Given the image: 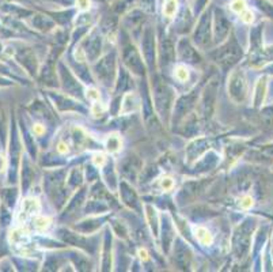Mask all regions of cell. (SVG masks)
Masks as SVG:
<instances>
[{
	"instance_id": "obj_1",
	"label": "cell",
	"mask_w": 273,
	"mask_h": 272,
	"mask_svg": "<svg viewBox=\"0 0 273 272\" xmlns=\"http://www.w3.org/2000/svg\"><path fill=\"white\" fill-rule=\"evenodd\" d=\"M152 102H154L159 116L167 121L170 117L171 109L174 107V90L171 89L161 77L154 78Z\"/></svg>"
},
{
	"instance_id": "obj_2",
	"label": "cell",
	"mask_w": 273,
	"mask_h": 272,
	"mask_svg": "<svg viewBox=\"0 0 273 272\" xmlns=\"http://www.w3.org/2000/svg\"><path fill=\"white\" fill-rule=\"evenodd\" d=\"M242 55H244L242 48L238 44L237 39L232 36V37L227 40L226 43L223 44L222 47L212 52L211 57H212L215 63L218 64L219 67L227 71L228 68L235 65L239 60L242 59Z\"/></svg>"
},
{
	"instance_id": "obj_3",
	"label": "cell",
	"mask_w": 273,
	"mask_h": 272,
	"mask_svg": "<svg viewBox=\"0 0 273 272\" xmlns=\"http://www.w3.org/2000/svg\"><path fill=\"white\" fill-rule=\"evenodd\" d=\"M253 230H254V222L252 219L245 221L242 225H239L234 230V234L231 238V248L237 259H245L248 256L250 245H252Z\"/></svg>"
},
{
	"instance_id": "obj_4",
	"label": "cell",
	"mask_w": 273,
	"mask_h": 272,
	"mask_svg": "<svg viewBox=\"0 0 273 272\" xmlns=\"http://www.w3.org/2000/svg\"><path fill=\"white\" fill-rule=\"evenodd\" d=\"M115 70H117V57L114 52H110L97 60L93 68L95 78L106 87H110L115 83Z\"/></svg>"
},
{
	"instance_id": "obj_5",
	"label": "cell",
	"mask_w": 273,
	"mask_h": 272,
	"mask_svg": "<svg viewBox=\"0 0 273 272\" xmlns=\"http://www.w3.org/2000/svg\"><path fill=\"white\" fill-rule=\"evenodd\" d=\"M141 52L144 56L147 67L151 71H155V67H157V36H155V29L151 25H147L143 30Z\"/></svg>"
},
{
	"instance_id": "obj_6",
	"label": "cell",
	"mask_w": 273,
	"mask_h": 272,
	"mask_svg": "<svg viewBox=\"0 0 273 272\" xmlns=\"http://www.w3.org/2000/svg\"><path fill=\"white\" fill-rule=\"evenodd\" d=\"M123 63L135 75L143 77L145 74V67L140 52L129 41H125L123 44Z\"/></svg>"
},
{
	"instance_id": "obj_7",
	"label": "cell",
	"mask_w": 273,
	"mask_h": 272,
	"mask_svg": "<svg viewBox=\"0 0 273 272\" xmlns=\"http://www.w3.org/2000/svg\"><path fill=\"white\" fill-rule=\"evenodd\" d=\"M64 176L65 172H53V173H49L45 180L47 192L59 207L64 204L65 196H67L64 188Z\"/></svg>"
},
{
	"instance_id": "obj_8",
	"label": "cell",
	"mask_w": 273,
	"mask_h": 272,
	"mask_svg": "<svg viewBox=\"0 0 273 272\" xmlns=\"http://www.w3.org/2000/svg\"><path fill=\"white\" fill-rule=\"evenodd\" d=\"M227 90H228V95L234 102L241 104L245 101V98L248 95V83H246V78L242 70H235L231 73Z\"/></svg>"
},
{
	"instance_id": "obj_9",
	"label": "cell",
	"mask_w": 273,
	"mask_h": 272,
	"mask_svg": "<svg viewBox=\"0 0 273 272\" xmlns=\"http://www.w3.org/2000/svg\"><path fill=\"white\" fill-rule=\"evenodd\" d=\"M216 94H218V81H211L204 89V91H203L200 101L201 115L204 116L205 119H209L214 113L215 104H216Z\"/></svg>"
},
{
	"instance_id": "obj_10",
	"label": "cell",
	"mask_w": 273,
	"mask_h": 272,
	"mask_svg": "<svg viewBox=\"0 0 273 272\" xmlns=\"http://www.w3.org/2000/svg\"><path fill=\"white\" fill-rule=\"evenodd\" d=\"M82 49L85 52L86 60L89 61H97L99 59L101 51H102V39L99 36L98 30H93L89 37L82 43Z\"/></svg>"
},
{
	"instance_id": "obj_11",
	"label": "cell",
	"mask_w": 273,
	"mask_h": 272,
	"mask_svg": "<svg viewBox=\"0 0 273 272\" xmlns=\"http://www.w3.org/2000/svg\"><path fill=\"white\" fill-rule=\"evenodd\" d=\"M193 41L197 47L207 48L211 43V14L204 13L193 33Z\"/></svg>"
},
{
	"instance_id": "obj_12",
	"label": "cell",
	"mask_w": 273,
	"mask_h": 272,
	"mask_svg": "<svg viewBox=\"0 0 273 272\" xmlns=\"http://www.w3.org/2000/svg\"><path fill=\"white\" fill-rule=\"evenodd\" d=\"M57 70H59L57 73H59L60 81H61V85H63V89H64L65 93L75 95V97H82V94H83L82 85L75 79V77L71 74L68 68L65 67L63 63H59Z\"/></svg>"
},
{
	"instance_id": "obj_13",
	"label": "cell",
	"mask_w": 273,
	"mask_h": 272,
	"mask_svg": "<svg viewBox=\"0 0 273 272\" xmlns=\"http://www.w3.org/2000/svg\"><path fill=\"white\" fill-rule=\"evenodd\" d=\"M197 91H192L188 95H182L178 101L174 104V115H173V120L175 123H178L182 119H185L186 116L190 113L193 108L196 107L197 102Z\"/></svg>"
},
{
	"instance_id": "obj_14",
	"label": "cell",
	"mask_w": 273,
	"mask_h": 272,
	"mask_svg": "<svg viewBox=\"0 0 273 272\" xmlns=\"http://www.w3.org/2000/svg\"><path fill=\"white\" fill-rule=\"evenodd\" d=\"M159 63L163 68L169 67L170 64L174 63L175 59V47L166 34L161 31L159 34Z\"/></svg>"
},
{
	"instance_id": "obj_15",
	"label": "cell",
	"mask_w": 273,
	"mask_h": 272,
	"mask_svg": "<svg viewBox=\"0 0 273 272\" xmlns=\"http://www.w3.org/2000/svg\"><path fill=\"white\" fill-rule=\"evenodd\" d=\"M230 29L231 25L228 19L226 18V15L223 14V11L220 10H216L215 11V17H214V39L215 43H223L226 41L228 34H230Z\"/></svg>"
},
{
	"instance_id": "obj_16",
	"label": "cell",
	"mask_w": 273,
	"mask_h": 272,
	"mask_svg": "<svg viewBox=\"0 0 273 272\" xmlns=\"http://www.w3.org/2000/svg\"><path fill=\"white\" fill-rule=\"evenodd\" d=\"M173 245H174V263L179 268H184V269L188 268L192 260V252L189 247L181 238H177Z\"/></svg>"
},
{
	"instance_id": "obj_17",
	"label": "cell",
	"mask_w": 273,
	"mask_h": 272,
	"mask_svg": "<svg viewBox=\"0 0 273 272\" xmlns=\"http://www.w3.org/2000/svg\"><path fill=\"white\" fill-rule=\"evenodd\" d=\"M59 235L65 244H69V245H73V247L85 248V249H87V251L94 252L95 245H93V244L90 243L87 238L82 237L81 234L72 233V231H69V230L61 229L59 231Z\"/></svg>"
},
{
	"instance_id": "obj_18",
	"label": "cell",
	"mask_w": 273,
	"mask_h": 272,
	"mask_svg": "<svg viewBox=\"0 0 273 272\" xmlns=\"http://www.w3.org/2000/svg\"><path fill=\"white\" fill-rule=\"evenodd\" d=\"M177 52H178L179 59L182 60V61H185V63L196 64L201 61V57L200 55H199V52L196 51V48L193 47L188 40L182 39L179 41Z\"/></svg>"
},
{
	"instance_id": "obj_19",
	"label": "cell",
	"mask_w": 273,
	"mask_h": 272,
	"mask_svg": "<svg viewBox=\"0 0 273 272\" xmlns=\"http://www.w3.org/2000/svg\"><path fill=\"white\" fill-rule=\"evenodd\" d=\"M120 195L123 199V203L131 210L139 211V197H137L136 192L127 181H121L120 183Z\"/></svg>"
},
{
	"instance_id": "obj_20",
	"label": "cell",
	"mask_w": 273,
	"mask_h": 272,
	"mask_svg": "<svg viewBox=\"0 0 273 272\" xmlns=\"http://www.w3.org/2000/svg\"><path fill=\"white\" fill-rule=\"evenodd\" d=\"M51 97L55 99L56 107L60 112H81V113H86V109L82 107L81 104L76 101H73L71 98L61 95V94H53L51 93Z\"/></svg>"
},
{
	"instance_id": "obj_21",
	"label": "cell",
	"mask_w": 273,
	"mask_h": 272,
	"mask_svg": "<svg viewBox=\"0 0 273 272\" xmlns=\"http://www.w3.org/2000/svg\"><path fill=\"white\" fill-rule=\"evenodd\" d=\"M162 244L163 249L165 252L170 251L171 245L175 241V231L174 226H173V222H171L170 217L167 214H163L162 215Z\"/></svg>"
},
{
	"instance_id": "obj_22",
	"label": "cell",
	"mask_w": 273,
	"mask_h": 272,
	"mask_svg": "<svg viewBox=\"0 0 273 272\" xmlns=\"http://www.w3.org/2000/svg\"><path fill=\"white\" fill-rule=\"evenodd\" d=\"M140 107V101L137 97L136 93L129 91V93L124 94L123 101H121V107H120V115H129L136 112Z\"/></svg>"
},
{
	"instance_id": "obj_23",
	"label": "cell",
	"mask_w": 273,
	"mask_h": 272,
	"mask_svg": "<svg viewBox=\"0 0 273 272\" xmlns=\"http://www.w3.org/2000/svg\"><path fill=\"white\" fill-rule=\"evenodd\" d=\"M209 142L207 139H199L194 141L192 145H189L186 150V155H188V161H196L197 158H201L207 151L209 150Z\"/></svg>"
},
{
	"instance_id": "obj_24",
	"label": "cell",
	"mask_w": 273,
	"mask_h": 272,
	"mask_svg": "<svg viewBox=\"0 0 273 272\" xmlns=\"http://www.w3.org/2000/svg\"><path fill=\"white\" fill-rule=\"evenodd\" d=\"M17 59L21 61L26 67V70L30 74H34L37 71V59L33 52L30 51L29 48H21L17 52Z\"/></svg>"
},
{
	"instance_id": "obj_25",
	"label": "cell",
	"mask_w": 273,
	"mask_h": 272,
	"mask_svg": "<svg viewBox=\"0 0 273 272\" xmlns=\"http://www.w3.org/2000/svg\"><path fill=\"white\" fill-rule=\"evenodd\" d=\"M111 269V233L106 229L105 238H103V251H102V271Z\"/></svg>"
},
{
	"instance_id": "obj_26",
	"label": "cell",
	"mask_w": 273,
	"mask_h": 272,
	"mask_svg": "<svg viewBox=\"0 0 273 272\" xmlns=\"http://www.w3.org/2000/svg\"><path fill=\"white\" fill-rule=\"evenodd\" d=\"M141 169V162L137 159L136 157H128L123 162L121 165V170L128 179H136L137 173Z\"/></svg>"
},
{
	"instance_id": "obj_27",
	"label": "cell",
	"mask_w": 273,
	"mask_h": 272,
	"mask_svg": "<svg viewBox=\"0 0 273 272\" xmlns=\"http://www.w3.org/2000/svg\"><path fill=\"white\" fill-rule=\"evenodd\" d=\"M145 218H147V222H148L149 229L152 231V235L154 237H158L159 235V217L157 210L151 206V204H145Z\"/></svg>"
},
{
	"instance_id": "obj_28",
	"label": "cell",
	"mask_w": 273,
	"mask_h": 272,
	"mask_svg": "<svg viewBox=\"0 0 273 272\" xmlns=\"http://www.w3.org/2000/svg\"><path fill=\"white\" fill-rule=\"evenodd\" d=\"M219 157L212 151H207V153L203 155L200 161L196 163V169L199 172H205V170H211L212 167L218 165Z\"/></svg>"
},
{
	"instance_id": "obj_29",
	"label": "cell",
	"mask_w": 273,
	"mask_h": 272,
	"mask_svg": "<svg viewBox=\"0 0 273 272\" xmlns=\"http://www.w3.org/2000/svg\"><path fill=\"white\" fill-rule=\"evenodd\" d=\"M254 91L256 93H254V101H253V104H254L256 108H260L262 105V102H264L265 93H266V78H260L258 79Z\"/></svg>"
},
{
	"instance_id": "obj_30",
	"label": "cell",
	"mask_w": 273,
	"mask_h": 272,
	"mask_svg": "<svg viewBox=\"0 0 273 272\" xmlns=\"http://www.w3.org/2000/svg\"><path fill=\"white\" fill-rule=\"evenodd\" d=\"M40 210H41L40 201L34 197H29V199L23 200V203H22V214H25L26 217L38 214Z\"/></svg>"
},
{
	"instance_id": "obj_31",
	"label": "cell",
	"mask_w": 273,
	"mask_h": 272,
	"mask_svg": "<svg viewBox=\"0 0 273 272\" xmlns=\"http://www.w3.org/2000/svg\"><path fill=\"white\" fill-rule=\"evenodd\" d=\"M193 233H194L197 241H199L201 245L209 247V245L212 244V241H214L212 234L209 233L208 229H205L203 226H196V227H193Z\"/></svg>"
},
{
	"instance_id": "obj_32",
	"label": "cell",
	"mask_w": 273,
	"mask_h": 272,
	"mask_svg": "<svg viewBox=\"0 0 273 272\" xmlns=\"http://www.w3.org/2000/svg\"><path fill=\"white\" fill-rule=\"evenodd\" d=\"M31 23H33L35 29L41 30V31H48V30L55 27V22L52 21L49 17H47V15H35Z\"/></svg>"
},
{
	"instance_id": "obj_33",
	"label": "cell",
	"mask_w": 273,
	"mask_h": 272,
	"mask_svg": "<svg viewBox=\"0 0 273 272\" xmlns=\"http://www.w3.org/2000/svg\"><path fill=\"white\" fill-rule=\"evenodd\" d=\"M19 141H18V135L15 128H14L13 136H11V149H10V154H11V169L15 172L18 166V157H19Z\"/></svg>"
},
{
	"instance_id": "obj_34",
	"label": "cell",
	"mask_w": 273,
	"mask_h": 272,
	"mask_svg": "<svg viewBox=\"0 0 273 272\" xmlns=\"http://www.w3.org/2000/svg\"><path fill=\"white\" fill-rule=\"evenodd\" d=\"M82 183H83V172H82V167H73L71 172H69L68 179H67V184L71 189H76L77 187H81Z\"/></svg>"
},
{
	"instance_id": "obj_35",
	"label": "cell",
	"mask_w": 273,
	"mask_h": 272,
	"mask_svg": "<svg viewBox=\"0 0 273 272\" xmlns=\"http://www.w3.org/2000/svg\"><path fill=\"white\" fill-rule=\"evenodd\" d=\"M121 139H120V136L117 133H111V135L107 136L106 142H105V147H106L107 153L110 154H115L119 153L120 150H121Z\"/></svg>"
},
{
	"instance_id": "obj_36",
	"label": "cell",
	"mask_w": 273,
	"mask_h": 272,
	"mask_svg": "<svg viewBox=\"0 0 273 272\" xmlns=\"http://www.w3.org/2000/svg\"><path fill=\"white\" fill-rule=\"evenodd\" d=\"M141 98H143V115H144L145 121L154 116V108H152V104H151V98L148 95V89L147 86H144V91L141 94Z\"/></svg>"
},
{
	"instance_id": "obj_37",
	"label": "cell",
	"mask_w": 273,
	"mask_h": 272,
	"mask_svg": "<svg viewBox=\"0 0 273 272\" xmlns=\"http://www.w3.org/2000/svg\"><path fill=\"white\" fill-rule=\"evenodd\" d=\"M129 75L127 70L121 68L119 73V79L115 82V93H124L125 90L129 87Z\"/></svg>"
},
{
	"instance_id": "obj_38",
	"label": "cell",
	"mask_w": 273,
	"mask_h": 272,
	"mask_svg": "<svg viewBox=\"0 0 273 272\" xmlns=\"http://www.w3.org/2000/svg\"><path fill=\"white\" fill-rule=\"evenodd\" d=\"M103 167V179L106 180V183L109 184V187L114 191L115 189V175H114V169H113V165H111L110 162H107L102 166Z\"/></svg>"
},
{
	"instance_id": "obj_39",
	"label": "cell",
	"mask_w": 273,
	"mask_h": 272,
	"mask_svg": "<svg viewBox=\"0 0 273 272\" xmlns=\"http://www.w3.org/2000/svg\"><path fill=\"white\" fill-rule=\"evenodd\" d=\"M109 209L106 204L103 203L101 199H95V200H90L87 203V207H86V211L90 214H101L103 211H106Z\"/></svg>"
},
{
	"instance_id": "obj_40",
	"label": "cell",
	"mask_w": 273,
	"mask_h": 272,
	"mask_svg": "<svg viewBox=\"0 0 273 272\" xmlns=\"http://www.w3.org/2000/svg\"><path fill=\"white\" fill-rule=\"evenodd\" d=\"M85 196H86V189H81L79 193L75 195L72 201L68 204V207H67V210H65V211H67L65 214H73L75 211H77V209L81 207L82 203H83V200H85Z\"/></svg>"
},
{
	"instance_id": "obj_41",
	"label": "cell",
	"mask_w": 273,
	"mask_h": 272,
	"mask_svg": "<svg viewBox=\"0 0 273 272\" xmlns=\"http://www.w3.org/2000/svg\"><path fill=\"white\" fill-rule=\"evenodd\" d=\"M101 226V222L98 219H90V221H85L81 222L79 225H76V230L82 231V233H91V231H94Z\"/></svg>"
},
{
	"instance_id": "obj_42",
	"label": "cell",
	"mask_w": 273,
	"mask_h": 272,
	"mask_svg": "<svg viewBox=\"0 0 273 272\" xmlns=\"http://www.w3.org/2000/svg\"><path fill=\"white\" fill-rule=\"evenodd\" d=\"M174 78L178 82H186L189 78L188 68L185 67L184 64H179L174 68Z\"/></svg>"
},
{
	"instance_id": "obj_43",
	"label": "cell",
	"mask_w": 273,
	"mask_h": 272,
	"mask_svg": "<svg viewBox=\"0 0 273 272\" xmlns=\"http://www.w3.org/2000/svg\"><path fill=\"white\" fill-rule=\"evenodd\" d=\"M177 11V0H166L163 6V15L166 18H173Z\"/></svg>"
},
{
	"instance_id": "obj_44",
	"label": "cell",
	"mask_w": 273,
	"mask_h": 272,
	"mask_svg": "<svg viewBox=\"0 0 273 272\" xmlns=\"http://www.w3.org/2000/svg\"><path fill=\"white\" fill-rule=\"evenodd\" d=\"M33 176H34V173H33L31 167H30L29 162L25 161L23 162V188H25V189L29 187L30 183H31Z\"/></svg>"
},
{
	"instance_id": "obj_45",
	"label": "cell",
	"mask_w": 273,
	"mask_h": 272,
	"mask_svg": "<svg viewBox=\"0 0 273 272\" xmlns=\"http://www.w3.org/2000/svg\"><path fill=\"white\" fill-rule=\"evenodd\" d=\"M51 219L49 218H45V217H38L35 218L34 221V226L35 229L40 230V231H44V230H47L49 226H51Z\"/></svg>"
},
{
	"instance_id": "obj_46",
	"label": "cell",
	"mask_w": 273,
	"mask_h": 272,
	"mask_svg": "<svg viewBox=\"0 0 273 272\" xmlns=\"http://www.w3.org/2000/svg\"><path fill=\"white\" fill-rule=\"evenodd\" d=\"M131 3H132V0H115L114 6H113V10H114L115 13L123 14L125 10L131 6Z\"/></svg>"
},
{
	"instance_id": "obj_47",
	"label": "cell",
	"mask_w": 273,
	"mask_h": 272,
	"mask_svg": "<svg viewBox=\"0 0 273 272\" xmlns=\"http://www.w3.org/2000/svg\"><path fill=\"white\" fill-rule=\"evenodd\" d=\"M117 25V18L114 15H106V18L102 21V29L106 30V31H110V30L114 29V26Z\"/></svg>"
},
{
	"instance_id": "obj_48",
	"label": "cell",
	"mask_w": 273,
	"mask_h": 272,
	"mask_svg": "<svg viewBox=\"0 0 273 272\" xmlns=\"http://www.w3.org/2000/svg\"><path fill=\"white\" fill-rule=\"evenodd\" d=\"M257 5L260 7L261 11H264L266 15H269L270 18H273V6L266 3L265 0H257Z\"/></svg>"
},
{
	"instance_id": "obj_49",
	"label": "cell",
	"mask_w": 273,
	"mask_h": 272,
	"mask_svg": "<svg viewBox=\"0 0 273 272\" xmlns=\"http://www.w3.org/2000/svg\"><path fill=\"white\" fill-rule=\"evenodd\" d=\"M231 10L237 14H241L242 11L246 10V3H245V0H232V3H231Z\"/></svg>"
},
{
	"instance_id": "obj_50",
	"label": "cell",
	"mask_w": 273,
	"mask_h": 272,
	"mask_svg": "<svg viewBox=\"0 0 273 272\" xmlns=\"http://www.w3.org/2000/svg\"><path fill=\"white\" fill-rule=\"evenodd\" d=\"M161 187H162V189H165V191H171L173 188H174V180L171 179V177H163L162 180H161Z\"/></svg>"
},
{
	"instance_id": "obj_51",
	"label": "cell",
	"mask_w": 273,
	"mask_h": 272,
	"mask_svg": "<svg viewBox=\"0 0 273 272\" xmlns=\"http://www.w3.org/2000/svg\"><path fill=\"white\" fill-rule=\"evenodd\" d=\"M93 162H94L95 166H98V167H102L105 163H106V157L101 153L94 154V157H93Z\"/></svg>"
},
{
	"instance_id": "obj_52",
	"label": "cell",
	"mask_w": 273,
	"mask_h": 272,
	"mask_svg": "<svg viewBox=\"0 0 273 272\" xmlns=\"http://www.w3.org/2000/svg\"><path fill=\"white\" fill-rule=\"evenodd\" d=\"M86 97H87V99H90V101H93V102H97L99 99V93H98V90H95V89H89L87 91H86Z\"/></svg>"
},
{
	"instance_id": "obj_53",
	"label": "cell",
	"mask_w": 273,
	"mask_h": 272,
	"mask_svg": "<svg viewBox=\"0 0 273 272\" xmlns=\"http://www.w3.org/2000/svg\"><path fill=\"white\" fill-rule=\"evenodd\" d=\"M239 15H241V19H242V22H245V23H252L253 17H254L252 11H249V10H245V11H242Z\"/></svg>"
},
{
	"instance_id": "obj_54",
	"label": "cell",
	"mask_w": 273,
	"mask_h": 272,
	"mask_svg": "<svg viewBox=\"0 0 273 272\" xmlns=\"http://www.w3.org/2000/svg\"><path fill=\"white\" fill-rule=\"evenodd\" d=\"M241 207L245 210H248L250 209L253 206V199H252V196H244L242 199H241Z\"/></svg>"
},
{
	"instance_id": "obj_55",
	"label": "cell",
	"mask_w": 273,
	"mask_h": 272,
	"mask_svg": "<svg viewBox=\"0 0 273 272\" xmlns=\"http://www.w3.org/2000/svg\"><path fill=\"white\" fill-rule=\"evenodd\" d=\"M86 172H87V179H89V181H94V180L98 177V172H97L93 166H89Z\"/></svg>"
},
{
	"instance_id": "obj_56",
	"label": "cell",
	"mask_w": 273,
	"mask_h": 272,
	"mask_svg": "<svg viewBox=\"0 0 273 272\" xmlns=\"http://www.w3.org/2000/svg\"><path fill=\"white\" fill-rule=\"evenodd\" d=\"M207 3H208V0H196L194 2V11H196V14L200 13L201 10L207 6Z\"/></svg>"
},
{
	"instance_id": "obj_57",
	"label": "cell",
	"mask_w": 273,
	"mask_h": 272,
	"mask_svg": "<svg viewBox=\"0 0 273 272\" xmlns=\"http://www.w3.org/2000/svg\"><path fill=\"white\" fill-rule=\"evenodd\" d=\"M76 7L79 10H89L90 0H76Z\"/></svg>"
},
{
	"instance_id": "obj_58",
	"label": "cell",
	"mask_w": 273,
	"mask_h": 272,
	"mask_svg": "<svg viewBox=\"0 0 273 272\" xmlns=\"http://www.w3.org/2000/svg\"><path fill=\"white\" fill-rule=\"evenodd\" d=\"M33 132H34V135L41 136L43 133H45V128H44L43 124H35L34 128H33Z\"/></svg>"
},
{
	"instance_id": "obj_59",
	"label": "cell",
	"mask_w": 273,
	"mask_h": 272,
	"mask_svg": "<svg viewBox=\"0 0 273 272\" xmlns=\"http://www.w3.org/2000/svg\"><path fill=\"white\" fill-rule=\"evenodd\" d=\"M68 146L65 145L64 142H60L59 145H57V151H59L60 154H65L68 153Z\"/></svg>"
},
{
	"instance_id": "obj_60",
	"label": "cell",
	"mask_w": 273,
	"mask_h": 272,
	"mask_svg": "<svg viewBox=\"0 0 273 272\" xmlns=\"http://www.w3.org/2000/svg\"><path fill=\"white\" fill-rule=\"evenodd\" d=\"M6 165H7V161H6L5 155L0 153V173H2V172H5Z\"/></svg>"
},
{
	"instance_id": "obj_61",
	"label": "cell",
	"mask_w": 273,
	"mask_h": 272,
	"mask_svg": "<svg viewBox=\"0 0 273 272\" xmlns=\"http://www.w3.org/2000/svg\"><path fill=\"white\" fill-rule=\"evenodd\" d=\"M139 256H140V259L141 260H148V253H147V251H145V249H140V251H139Z\"/></svg>"
},
{
	"instance_id": "obj_62",
	"label": "cell",
	"mask_w": 273,
	"mask_h": 272,
	"mask_svg": "<svg viewBox=\"0 0 273 272\" xmlns=\"http://www.w3.org/2000/svg\"><path fill=\"white\" fill-rule=\"evenodd\" d=\"M3 125H5V117H3V113L0 111V129L3 128Z\"/></svg>"
},
{
	"instance_id": "obj_63",
	"label": "cell",
	"mask_w": 273,
	"mask_h": 272,
	"mask_svg": "<svg viewBox=\"0 0 273 272\" xmlns=\"http://www.w3.org/2000/svg\"><path fill=\"white\" fill-rule=\"evenodd\" d=\"M272 260H273V237H272Z\"/></svg>"
},
{
	"instance_id": "obj_64",
	"label": "cell",
	"mask_w": 273,
	"mask_h": 272,
	"mask_svg": "<svg viewBox=\"0 0 273 272\" xmlns=\"http://www.w3.org/2000/svg\"><path fill=\"white\" fill-rule=\"evenodd\" d=\"M272 2H273V0H272Z\"/></svg>"
}]
</instances>
